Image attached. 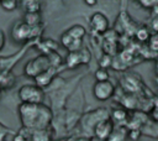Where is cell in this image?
<instances>
[{"label":"cell","instance_id":"6da1fadb","mask_svg":"<svg viewBox=\"0 0 158 141\" xmlns=\"http://www.w3.org/2000/svg\"><path fill=\"white\" fill-rule=\"evenodd\" d=\"M20 118L25 127L43 130L52 120V111L43 104H21L19 108Z\"/></svg>","mask_w":158,"mask_h":141},{"label":"cell","instance_id":"7a4b0ae2","mask_svg":"<svg viewBox=\"0 0 158 141\" xmlns=\"http://www.w3.org/2000/svg\"><path fill=\"white\" fill-rule=\"evenodd\" d=\"M22 104H43L44 92L38 85L33 84H23L17 93Z\"/></svg>","mask_w":158,"mask_h":141},{"label":"cell","instance_id":"3957f363","mask_svg":"<svg viewBox=\"0 0 158 141\" xmlns=\"http://www.w3.org/2000/svg\"><path fill=\"white\" fill-rule=\"evenodd\" d=\"M52 67L51 64V59L47 54H40L36 58H32L31 61H28L23 68V72L26 75L36 78L37 75H40L41 73L48 70Z\"/></svg>","mask_w":158,"mask_h":141},{"label":"cell","instance_id":"277c9868","mask_svg":"<svg viewBox=\"0 0 158 141\" xmlns=\"http://www.w3.org/2000/svg\"><path fill=\"white\" fill-rule=\"evenodd\" d=\"M37 27H30L23 21H19L11 28V37L17 43H25L28 38L33 37V32Z\"/></svg>","mask_w":158,"mask_h":141},{"label":"cell","instance_id":"5b68a950","mask_svg":"<svg viewBox=\"0 0 158 141\" xmlns=\"http://www.w3.org/2000/svg\"><path fill=\"white\" fill-rule=\"evenodd\" d=\"M90 58H91V54L89 49L83 46L79 51L68 53L65 58V66H68V68H75L80 64H88L90 62Z\"/></svg>","mask_w":158,"mask_h":141},{"label":"cell","instance_id":"8992f818","mask_svg":"<svg viewBox=\"0 0 158 141\" xmlns=\"http://www.w3.org/2000/svg\"><path fill=\"white\" fill-rule=\"evenodd\" d=\"M93 94L94 96L100 101H106L115 94V85L110 80L105 82H96L93 87Z\"/></svg>","mask_w":158,"mask_h":141},{"label":"cell","instance_id":"52a82bcc","mask_svg":"<svg viewBox=\"0 0 158 141\" xmlns=\"http://www.w3.org/2000/svg\"><path fill=\"white\" fill-rule=\"evenodd\" d=\"M90 25H91L93 30H95L98 33H105L109 30V20L100 11H96V12H94L91 15Z\"/></svg>","mask_w":158,"mask_h":141},{"label":"cell","instance_id":"ba28073f","mask_svg":"<svg viewBox=\"0 0 158 141\" xmlns=\"http://www.w3.org/2000/svg\"><path fill=\"white\" fill-rule=\"evenodd\" d=\"M114 129L115 127H114L112 121H110V120H101V121H99L96 124V126L94 129V132H95L94 136L101 139L102 141H107V139L112 134Z\"/></svg>","mask_w":158,"mask_h":141},{"label":"cell","instance_id":"9c48e42d","mask_svg":"<svg viewBox=\"0 0 158 141\" xmlns=\"http://www.w3.org/2000/svg\"><path fill=\"white\" fill-rule=\"evenodd\" d=\"M60 42H62V45H63L69 52L79 51V49L83 47V41L74 40V38H72L69 35H67L65 32L62 33V36H60Z\"/></svg>","mask_w":158,"mask_h":141},{"label":"cell","instance_id":"30bf717a","mask_svg":"<svg viewBox=\"0 0 158 141\" xmlns=\"http://www.w3.org/2000/svg\"><path fill=\"white\" fill-rule=\"evenodd\" d=\"M53 78H54V73H53L52 67H51L48 70L41 73L40 75H37V77L35 78V84L43 89V87H47V85H49V84L52 83Z\"/></svg>","mask_w":158,"mask_h":141},{"label":"cell","instance_id":"8fae6325","mask_svg":"<svg viewBox=\"0 0 158 141\" xmlns=\"http://www.w3.org/2000/svg\"><path fill=\"white\" fill-rule=\"evenodd\" d=\"M111 118H112V124L114 125H122V124L127 122L128 114H127L126 109H123V108H116V109H114Z\"/></svg>","mask_w":158,"mask_h":141},{"label":"cell","instance_id":"7c38bea8","mask_svg":"<svg viewBox=\"0 0 158 141\" xmlns=\"http://www.w3.org/2000/svg\"><path fill=\"white\" fill-rule=\"evenodd\" d=\"M85 32H86V31H85L84 26H81V25H79V24H75V25L70 26V27L65 31L67 35H69L72 38L78 40V41H83V38H84V36H85Z\"/></svg>","mask_w":158,"mask_h":141},{"label":"cell","instance_id":"4fadbf2b","mask_svg":"<svg viewBox=\"0 0 158 141\" xmlns=\"http://www.w3.org/2000/svg\"><path fill=\"white\" fill-rule=\"evenodd\" d=\"M23 9L26 12L30 14H40L41 11V2L37 0H25L22 1Z\"/></svg>","mask_w":158,"mask_h":141},{"label":"cell","instance_id":"5bb4252c","mask_svg":"<svg viewBox=\"0 0 158 141\" xmlns=\"http://www.w3.org/2000/svg\"><path fill=\"white\" fill-rule=\"evenodd\" d=\"M26 25H28L30 27H37L41 25V15L40 14H30V12H25V17L22 20Z\"/></svg>","mask_w":158,"mask_h":141},{"label":"cell","instance_id":"9a60e30c","mask_svg":"<svg viewBox=\"0 0 158 141\" xmlns=\"http://www.w3.org/2000/svg\"><path fill=\"white\" fill-rule=\"evenodd\" d=\"M149 37H151V33H149L148 28L144 27V26H143V27H139V28L136 31V38H137L139 42H148Z\"/></svg>","mask_w":158,"mask_h":141},{"label":"cell","instance_id":"2e32d148","mask_svg":"<svg viewBox=\"0 0 158 141\" xmlns=\"http://www.w3.org/2000/svg\"><path fill=\"white\" fill-rule=\"evenodd\" d=\"M151 26L154 33H158V5L151 10Z\"/></svg>","mask_w":158,"mask_h":141},{"label":"cell","instance_id":"e0dca14e","mask_svg":"<svg viewBox=\"0 0 158 141\" xmlns=\"http://www.w3.org/2000/svg\"><path fill=\"white\" fill-rule=\"evenodd\" d=\"M0 6L6 11H14L19 6L17 0H0Z\"/></svg>","mask_w":158,"mask_h":141},{"label":"cell","instance_id":"ac0fdd59","mask_svg":"<svg viewBox=\"0 0 158 141\" xmlns=\"http://www.w3.org/2000/svg\"><path fill=\"white\" fill-rule=\"evenodd\" d=\"M94 77L96 79V82H105V80H109V72L107 69H104V68H99L95 70L94 73Z\"/></svg>","mask_w":158,"mask_h":141},{"label":"cell","instance_id":"d6986e66","mask_svg":"<svg viewBox=\"0 0 158 141\" xmlns=\"http://www.w3.org/2000/svg\"><path fill=\"white\" fill-rule=\"evenodd\" d=\"M99 64H100V68H104L106 69L109 66L112 64V58L110 54H102V57L99 59Z\"/></svg>","mask_w":158,"mask_h":141},{"label":"cell","instance_id":"ffe728a7","mask_svg":"<svg viewBox=\"0 0 158 141\" xmlns=\"http://www.w3.org/2000/svg\"><path fill=\"white\" fill-rule=\"evenodd\" d=\"M148 46H149L151 49L158 52V33H154V35H152V36L149 37V40H148Z\"/></svg>","mask_w":158,"mask_h":141},{"label":"cell","instance_id":"44dd1931","mask_svg":"<svg viewBox=\"0 0 158 141\" xmlns=\"http://www.w3.org/2000/svg\"><path fill=\"white\" fill-rule=\"evenodd\" d=\"M138 4L144 7V9H148V10H152L156 5H157V1H153V0H139Z\"/></svg>","mask_w":158,"mask_h":141},{"label":"cell","instance_id":"7402d4cb","mask_svg":"<svg viewBox=\"0 0 158 141\" xmlns=\"http://www.w3.org/2000/svg\"><path fill=\"white\" fill-rule=\"evenodd\" d=\"M141 135H142V131H141L139 129H133V130H131V131L128 132L130 139L133 140V141H137V140L141 137Z\"/></svg>","mask_w":158,"mask_h":141},{"label":"cell","instance_id":"603a6c76","mask_svg":"<svg viewBox=\"0 0 158 141\" xmlns=\"http://www.w3.org/2000/svg\"><path fill=\"white\" fill-rule=\"evenodd\" d=\"M151 118H152V120H153L156 124H158V105H156V106L152 109V111H151Z\"/></svg>","mask_w":158,"mask_h":141},{"label":"cell","instance_id":"cb8c5ba5","mask_svg":"<svg viewBox=\"0 0 158 141\" xmlns=\"http://www.w3.org/2000/svg\"><path fill=\"white\" fill-rule=\"evenodd\" d=\"M5 42H6V37H5V33L2 30H0V51L4 48L5 46Z\"/></svg>","mask_w":158,"mask_h":141},{"label":"cell","instance_id":"d4e9b609","mask_svg":"<svg viewBox=\"0 0 158 141\" xmlns=\"http://www.w3.org/2000/svg\"><path fill=\"white\" fill-rule=\"evenodd\" d=\"M84 2H85L88 6H95V5L98 4V1H96V0H85Z\"/></svg>","mask_w":158,"mask_h":141},{"label":"cell","instance_id":"484cf974","mask_svg":"<svg viewBox=\"0 0 158 141\" xmlns=\"http://www.w3.org/2000/svg\"><path fill=\"white\" fill-rule=\"evenodd\" d=\"M89 141H102V140H101V139H99V137H96V136H93Z\"/></svg>","mask_w":158,"mask_h":141}]
</instances>
